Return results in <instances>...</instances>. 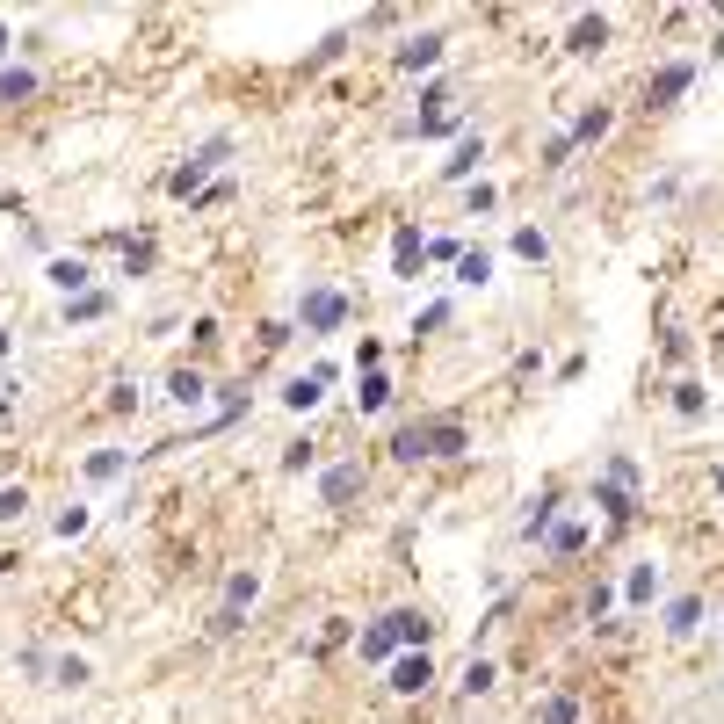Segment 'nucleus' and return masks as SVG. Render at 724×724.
Wrapping results in <instances>:
<instances>
[{"label": "nucleus", "instance_id": "9b49d317", "mask_svg": "<svg viewBox=\"0 0 724 724\" xmlns=\"http://www.w3.org/2000/svg\"><path fill=\"white\" fill-rule=\"evenodd\" d=\"M609 29H616L609 15H580V22L565 29V51H572V58H594V51H609Z\"/></svg>", "mask_w": 724, "mask_h": 724}, {"label": "nucleus", "instance_id": "58836bf2", "mask_svg": "<svg viewBox=\"0 0 724 724\" xmlns=\"http://www.w3.org/2000/svg\"><path fill=\"white\" fill-rule=\"evenodd\" d=\"M362 370H384V341H362V348H355V377H362Z\"/></svg>", "mask_w": 724, "mask_h": 724}, {"label": "nucleus", "instance_id": "37998d69", "mask_svg": "<svg viewBox=\"0 0 724 724\" xmlns=\"http://www.w3.org/2000/svg\"><path fill=\"white\" fill-rule=\"evenodd\" d=\"M8 51H15V29H8V22H0V66H8Z\"/></svg>", "mask_w": 724, "mask_h": 724}, {"label": "nucleus", "instance_id": "20e7f679", "mask_svg": "<svg viewBox=\"0 0 724 724\" xmlns=\"http://www.w3.org/2000/svg\"><path fill=\"white\" fill-rule=\"evenodd\" d=\"M362 486H370V471H362V457H348V464H326V471H319V500H326V507H348Z\"/></svg>", "mask_w": 724, "mask_h": 724}, {"label": "nucleus", "instance_id": "f257e3e1", "mask_svg": "<svg viewBox=\"0 0 724 724\" xmlns=\"http://www.w3.org/2000/svg\"><path fill=\"white\" fill-rule=\"evenodd\" d=\"M471 435H464V420H413V428L391 435V464H442V457H464Z\"/></svg>", "mask_w": 724, "mask_h": 724}, {"label": "nucleus", "instance_id": "c85d7f7f", "mask_svg": "<svg viewBox=\"0 0 724 724\" xmlns=\"http://www.w3.org/2000/svg\"><path fill=\"white\" fill-rule=\"evenodd\" d=\"M551 507H558V493H536V500H529V515H522V536H529V543L551 536Z\"/></svg>", "mask_w": 724, "mask_h": 724}, {"label": "nucleus", "instance_id": "39448f33", "mask_svg": "<svg viewBox=\"0 0 724 724\" xmlns=\"http://www.w3.org/2000/svg\"><path fill=\"white\" fill-rule=\"evenodd\" d=\"M688 87H696V66H688V58H674V66H659V73L645 80V102H652V109H674Z\"/></svg>", "mask_w": 724, "mask_h": 724}, {"label": "nucleus", "instance_id": "ddd939ff", "mask_svg": "<svg viewBox=\"0 0 724 724\" xmlns=\"http://www.w3.org/2000/svg\"><path fill=\"white\" fill-rule=\"evenodd\" d=\"M478 160H486V131H464V138H457V153L442 160V181H471V174H478Z\"/></svg>", "mask_w": 724, "mask_h": 724}, {"label": "nucleus", "instance_id": "4c0bfd02", "mask_svg": "<svg viewBox=\"0 0 724 724\" xmlns=\"http://www.w3.org/2000/svg\"><path fill=\"white\" fill-rule=\"evenodd\" d=\"M153 268V239H138V247H124V276H145Z\"/></svg>", "mask_w": 724, "mask_h": 724}, {"label": "nucleus", "instance_id": "79ce46f5", "mask_svg": "<svg viewBox=\"0 0 724 724\" xmlns=\"http://www.w3.org/2000/svg\"><path fill=\"white\" fill-rule=\"evenodd\" d=\"M15 406H22V384H15V377H0V413H15Z\"/></svg>", "mask_w": 724, "mask_h": 724}, {"label": "nucleus", "instance_id": "6ab92c4d", "mask_svg": "<svg viewBox=\"0 0 724 724\" xmlns=\"http://www.w3.org/2000/svg\"><path fill=\"white\" fill-rule=\"evenodd\" d=\"M109 305H116V297H109V290H87V297H66V326H95V319H109Z\"/></svg>", "mask_w": 724, "mask_h": 724}, {"label": "nucleus", "instance_id": "5701e85b", "mask_svg": "<svg viewBox=\"0 0 724 724\" xmlns=\"http://www.w3.org/2000/svg\"><path fill=\"white\" fill-rule=\"evenodd\" d=\"M457 283H464V290H486V283H493V254H486V247H464Z\"/></svg>", "mask_w": 724, "mask_h": 724}, {"label": "nucleus", "instance_id": "7ed1b4c3", "mask_svg": "<svg viewBox=\"0 0 724 724\" xmlns=\"http://www.w3.org/2000/svg\"><path fill=\"white\" fill-rule=\"evenodd\" d=\"M297 319H305V334H341L348 326V297L334 283H312L305 297H297Z\"/></svg>", "mask_w": 724, "mask_h": 724}, {"label": "nucleus", "instance_id": "0eeeda50", "mask_svg": "<svg viewBox=\"0 0 724 724\" xmlns=\"http://www.w3.org/2000/svg\"><path fill=\"white\" fill-rule=\"evenodd\" d=\"M44 283L58 297H87V290H95V268H87L80 254H58V261H44Z\"/></svg>", "mask_w": 724, "mask_h": 724}, {"label": "nucleus", "instance_id": "a18cd8bd", "mask_svg": "<svg viewBox=\"0 0 724 724\" xmlns=\"http://www.w3.org/2000/svg\"><path fill=\"white\" fill-rule=\"evenodd\" d=\"M710 486H717V493H724V464H717V478H710Z\"/></svg>", "mask_w": 724, "mask_h": 724}, {"label": "nucleus", "instance_id": "f3484780", "mask_svg": "<svg viewBox=\"0 0 724 724\" xmlns=\"http://www.w3.org/2000/svg\"><path fill=\"white\" fill-rule=\"evenodd\" d=\"M37 95V66H0V109H22Z\"/></svg>", "mask_w": 724, "mask_h": 724}, {"label": "nucleus", "instance_id": "f704fd0d", "mask_svg": "<svg viewBox=\"0 0 724 724\" xmlns=\"http://www.w3.org/2000/svg\"><path fill=\"white\" fill-rule=\"evenodd\" d=\"M341 51H348V29H334V37H326V44H319V51L305 58V66L319 73V66H334V58H341Z\"/></svg>", "mask_w": 724, "mask_h": 724}, {"label": "nucleus", "instance_id": "a211bd4d", "mask_svg": "<svg viewBox=\"0 0 724 724\" xmlns=\"http://www.w3.org/2000/svg\"><path fill=\"white\" fill-rule=\"evenodd\" d=\"M319 399H326V377H319V370H305V377L283 384V406H290V413H312Z\"/></svg>", "mask_w": 724, "mask_h": 724}, {"label": "nucleus", "instance_id": "7c9ffc66", "mask_svg": "<svg viewBox=\"0 0 724 724\" xmlns=\"http://www.w3.org/2000/svg\"><path fill=\"white\" fill-rule=\"evenodd\" d=\"M536 724H580V703H572V696H551V703L536 710Z\"/></svg>", "mask_w": 724, "mask_h": 724}, {"label": "nucleus", "instance_id": "e433bc0d", "mask_svg": "<svg viewBox=\"0 0 724 724\" xmlns=\"http://www.w3.org/2000/svg\"><path fill=\"white\" fill-rule=\"evenodd\" d=\"M572 153H580V145H572V131H565V138H551V145H543V167L558 174V167H572Z\"/></svg>", "mask_w": 724, "mask_h": 724}, {"label": "nucleus", "instance_id": "dca6fc26", "mask_svg": "<svg viewBox=\"0 0 724 724\" xmlns=\"http://www.w3.org/2000/svg\"><path fill=\"white\" fill-rule=\"evenodd\" d=\"M167 399H174L181 413H196V406L210 399V377H203V370H174V377H167Z\"/></svg>", "mask_w": 724, "mask_h": 724}, {"label": "nucleus", "instance_id": "a19ab883", "mask_svg": "<svg viewBox=\"0 0 724 724\" xmlns=\"http://www.w3.org/2000/svg\"><path fill=\"white\" fill-rule=\"evenodd\" d=\"M428 261H449V268H457V261H464V247H457V239H428Z\"/></svg>", "mask_w": 724, "mask_h": 724}, {"label": "nucleus", "instance_id": "393cba45", "mask_svg": "<svg viewBox=\"0 0 724 724\" xmlns=\"http://www.w3.org/2000/svg\"><path fill=\"white\" fill-rule=\"evenodd\" d=\"M696 623H703V594H681L674 609H667V638H688Z\"/></svg>", "mask_w": 724, "mask_h": 724}, {"label": "nucleus", "instance_id": "c03bdc74", "mask_svg": "<svg viewBox=\"0 0 724 724\" xmlns=\"http://www.w3.org/2000/svg\"><path fill=\"white\" fill-rule=\"evenodd\" d=\"M8 348H15V334H8V326H0V362H8Z\"/></svg>", "mask_w": 724, "mask_h": 724}, {"label": "nucleus", "instance_id": "4468645a", "mask_svg": "<svg viewBox=\"0 0 724 724\" xmlns=\"http://www.w3.org/2000/svg\"><path fill=\"white\" fill-rule=\"evenodd\" d=\"M355 652L370 659V667H391V659H399V638H391V623L377 616V623H370V630H362V638H355Z\"/></svg>", "mask_w": 724, "mask_h": 724}, {"label": "nucleus", "instance_id": "c756f323", "mask_svg": "<svg viewBox=\"0 0 724 724\" xmlns=\"http://www.w3.org/2000/svg\"><path fill=\"white\" fill-rule=\"evenodd\" d=\"M51 688H87V659H80V652L51 659Z\"/></svg>", "mask_w": 724, "mask_h": 724}, {"label": "nucleus", "instance_id": "2eb2a0df", "mask_svg": "<svg viewBox=\"0 0 724 724\" xmlns=\"http://www.w3.org/2000/svg\"><path fill=\"white\" fill-rule=\"evenodd\" d=\"M203 189H210V167H203L196 153H189V160H181V167L167 174V196H181V203H196Z\"/></svg>", "mask_w": 724, "mask_h": 724}, {"label": "nucleus", "instance_id": "72a5a7b5", "mask_svg": "<svg viewBox=\"0 0 724 724\" xmlns=\"http://www.w3.org/2000/svg\"><path fill=\"white\" fill-rule=\"evenodd\" d=\"M464 203H471V218H486V210L500 203V189H493V181H471V189H464Z\"/></svg>", "mask_w": 724, "mask_h": 724}, {"label": "nucleus", "instance_id": "c9c22d12", "mask_svg": "<svg viewBox=\"0 0 724 724\" xmlns=\"http://www.w3.org/2000/svg\"><path fill=\"white\" fill-rule=\"evenodd\" d=\"M196 160H203V167H210V174H218V167H225V160H232V138H225V131H218V138H210V145H196Z\"/></svg>", "mask_w": 724, "mask_h": 724}, {"label": "nucleus", "instance_id": "423d86ee", "mask_svg": "<svg viewBox=\"0 0 724 724\" xmlns=\"http://www.w3.org/2000/svg\"><path fill=\"white\" fill-rule=\"evenodd\" d=\"M435 688V659L428 652H399L391 659V696H428Z\"/></svg>", "mask_w": 724, "mask_h": 724}, {"label": "nucleus", "instance_id": "473e14b6", "mask_svg": "<svg viewBox=\"0 0 724 724\" xmlns=\"http://www.w3.org/2000/svg\"><path fill=\"white\" fill-rule=\"evenodd\" d=\"M486 688H493V659H471L464 667V696H486Z\"/></svg>", "mask_w": 724, "mask_h": 724}, {"label": "nucleus", "instance_id": "2f4dec72", "mask_svg": "<svg viewBox=\"0 0 724 724\" xmlns=\"http://www.w3.org/2000/svg\"><path fill=\"white\" fill-rule=\"evenodd\" d=\"M29 515V486H0V522H22Z\"/></svg>", "mask_w": 724, "mask_h": 724}, {"label": "nucleus", "instance_id": "9d476101", "mask_svg": "<svg viewBox=\"0 0 724 724\" xmlns=\"http://www.w3.org/2000/svg\"><path fill=\"white\" fill-rule=\"evenodd\" d=\"M594 507H601V515H609V522H638V486H616V478H594Z\"/></svg>", "mask_w": 724, "mask_h": 724}, {"label": "nucleus", "instance_id": "b1692460", "mask_svg": "<svg viewBox=\"0 0 724 724\" xmlns=\"http://www.w3.org/2000/svg\"><path fill=\"white\" fill-rule=\"evenodd\" d=\"M652 594H659V565H630V580H623V601H630V609H645Z\"/></svg>", "mask_w": 724, "mask_h": 724}, {"label": "nucleus", "instance_id": "f8f14e48", "mask_svg": "<svg viewBox=\"0 0 724 724\" xmlns=\"http://www.w3.org/2000/svg\"><path fill=\"white\" fill-rule=\"evenodd\" d=\"M384 623H391V638L413 645V652H428V645H435V616H428V609H391Z\"/></svg>", "mask_w": 724, "mask_h": 724}, {"label": "nucleus", "instance_id": "4be33fe9", "mask_svg": "<svg viewBox=\"0 0 724 724\" xmlns=\"http://www.w3.org/2000/svg\"><path fill=\"white\" fill-rule=\"evenodd\" d=\"M609 124H616V109H580V124H572V145H601V138H609Z\"/></svg>", "mask_w": 724, "mask_h": 724}, {"label": "nucleus", "instance_id": "f03ea898", "mask_svg": "<svg viewBox=\"0 0 724 724\" xmlns=\"http://www.w3.org/2000/svg\"><path fill=\"white\" fill-rule=\"evenodd\" d=\"M254 601H261V572L247 565V572H232V580H225V601H218V616H210V638H232V630L247 623Z\"/></svg>", "mask_w": 724, "mask_h": 724}, {"label": "nucleus", "instance_id": "cd10ccee", "mask_svg": "<svg viewBox=\"0 0 724 724\" xmlns=\"http://www.w3.org/2000/svg\"><path fill=\"white\" fill-rule=\"evenodd\" d=\"M507 247H515L522 261H536V268H543V261H551V239H543L536 225H515V239H507Z\"/></svg>", "mask_w": 724, "mask_h": 724}, {"label": "nucleus", "instance_id": "ea45409f", "mask_svg": "<svg viewBox=\"0 0 724 724\" xmlns=\"http://www.w3.org/2000/svg\"><path fill=\"white\" fill-rule=\"evenodd\" d=\"M435 326H449V305H428V312H420V319H413V341L435 334Z\"/></svg>", "mask_w": 724, "mask_h": 724}, {"label": "nucleus", "instance_id": "412c9836", "mask_svg": "<svg viewBox=\"0 0 724 724\" xmlns=\"http://www.w3.org/2000/svg\"><path fill=\"white\" fill-rule=\"evenodd\" d=\"M543 551H551V558H580L587 551V522H558L551 536H543Z\"/></svg>", "mask_w": 724, "mask_h": 724}, {"label": "nucleus", "instance_id": "a878e982", "mask_svg": "<svg viewBox=\"0 0 724 724\" xmlns=\"http://www.w3.org/2000/svg\"><path fill=\"white\" fill-rule=\"evenodd\" d=\"M674 413H681V420H703V413H710V391H703L696 377H681V384H674Z\"/></svg>", "mask_w": 724, "mask_h": 724}, {"label": "nucleus", "instance_id": "aec40b11", "mask_svg": "<svg viewBox=\"0 0 724 724\" xmlns=\"http://www.w3.org/2000/svg\"><path fill=\"white\" fill-rule=\"evenodd\" d=\"M355 406H362V413H384V406H391V377H384V370H362V377H355Z\"/></svg>", "mask_w": 724, "mask_h": 724}, {"label": "nucleus", "instance_id": "bb28decb", "mask_svg": "<svg viewBox=\"0 0 724 724\" xmlns=\"http://www.w3.org/2000/svg\"><path fill=\"white\" fill-rule=\"evenodd\" d=\"M80 471H87V478H124V471H131V449H95Z\"/></svg>", "mask_w": 724, "mask_h": 724}, {"label": "nucleus", "instance_id": "6e6552de", "mask_svg": "<svg viewBox=\"0 0 724 724\" xmlns=\"http://www.w3.org/2000/svg\"><path fill=\"white\" fill-rule=\"evenodd\" d=\"M420 261H428V239H420V225H399V232H391V276L413 283Z\"/></svg>", "mask_w": 724, "mask_h": 724}, {"label": "nucleus", "instance_id": "1a4fd4ad", "mask_svg": "<svg viewBox=\"0 0 724 724\" xmlns=\"http://www.w3.org/2000/svg\"><path fill=\"white\" fill-rule=\"evenodd\" d=\"M442 51H449L442 29H420V37L399 44V73H428V66H442Z\"/></svg>", "mask_w": 724, "mask_h": 724}]
</instances>
